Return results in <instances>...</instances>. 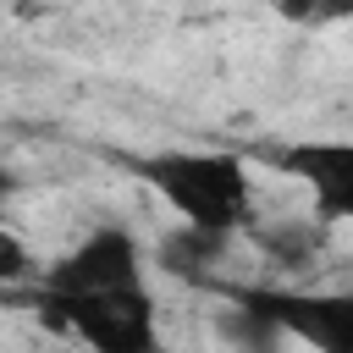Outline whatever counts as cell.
<instances>
[{
    "label": "cell",
    "instance_id": "cell-7",
    "mask_svg": "<svg viewBox=\"0 0 353 353\" xmlns=\"http://www.w3.org/2000/svg\"><path fill=\"white\" fill-rule=\"evenodd\" d=\"M33 265H28V248L17 232H0V281H22Z\"/></svg>",
    "mask_w": 353,
    "mask_h": 353
},
{
    "label": "cell",
    "instance_id": "cell-6",
    "mask_svg": "<svg viewBox=\"0 0 353 353\" xmlns=\"http://www.w3.org/2000/svg\"><path fill=\"white\" fill-rule=\"evenodd\" d=\"M314 226H325V221H314ZM314 226H309V221H276V226L259 232V248H265L281 270H303V265L314 259Z\"/></svg>",
    "mask_w": 353,
    "mask_h": 353
},
{
    "label": "cell",
    "instance_id": "cell-1",
    "mask_svg": "<svg viewBox=\"0 0 353 353\" xmlns=\"http://www.w3.org/2000/svg\"><path fill=\"white\" fill-rule=\"evenodd\" d=\"M132 176L149 182V193L199 232L232 237L254 221V171L232 149H160L138 154Z\"/></svg>",
    "mask_w": 353,
    "mask_h": 353
},
{
    "label": "cell",
    "instance_id": "cell-3",
    "mask_svg": "<svg viewBox=\"0 0 353 353\" xmlns=\"http://www.w3.org/2000/svg\"><path fill=\"white\" fill-rule=\"evenodd\" d=\"M39 309L55 331H66V336H77L99 353H149V347H160L149 287L99 292V298H44L39 292Z\"/></svg>",
    "mask_w": 353,
    "mask_h": 353
},
{
    "label": "cell",
    "instance_id": "cell-4",
    "mask_svg": "<svg viewBox=\"0 0 353 353\" xmlns=\"http://www.w3.org/2000/svg\"><path fill=\"white\" fill-rule=\"evenodd\" d=\"M232 303L254 309L287 342L320 353H353V292H303V287H243Z\"/></svg>",
    "mask_w": 353,
    "mask_h": 353
},
{
    "label": "cell",
    "instance_id": "cell-2",
    "mask_svg": "<svg viewBox=\"0 0 353 353\" xmlns=\"http://www.w3.org/2000/svg\"><path fill=\"white\" fill-rule=\"evenodd\" d=\"M127 287H149V265H143V243L116 221L94 226L55 265L39 270L44 298H99V292H127Z\"/></svg>",
    "mask_w": 353,
    "mask_h": 353
},
{
    "label": "cell",
    "instance_id": "cell-5",
    "mask_svg": "<svg viewBox=\"0 0 353 353\" xmlns=\"http://www.w3.org/2000/svg\"><path fill=\"white\" fill-rule=\"evenodd\" d=\"M270 165L309 193L314 221H353V138H298L270 149Z\"/></svg>",
    "mask_w": 353,
    "mask_h": 353
}]
</instances>
